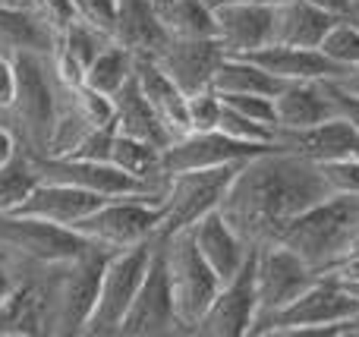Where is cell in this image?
<instances>
[{"instance_id": "1", "label": "cell", "mask_w": 359, "mask_h": 337, "mask_svg": "<svg viewBox=\"0 0 359 337\" xmlns=\"http://www.w3.org/2000/svg\"><path fill=\"white\" fill-rule=\"evenodd\" d=\"M328 195L318 164L274 145L240 164L217 212L249 246H259L271 243L287 221Z\"/></svg>"}, {"instance_id": "2", "label": "cell", "mask_w": 359, "mask_h": 337, "mask_svg": "<svg viewBox=\"0 0 359 337\" xmlns=\"http://www.w3.org/2000/svg\"><path fill=\"white\" fill-rule=\"evenodd\" d=\"M104 246H88L86 252L63 262H48L38 271V296H41V328L44 334L76 337L82 334L88 312L98 296V281L107 259Z\"/></svg>"}, {"instance_id": "3", "label": "cell", "mask_w": 359, "mask_h": 337, "mask_svg": "<svg viewBox=\"0 0 359 337\" xmlns=\"http://www.w3.org/2000/svg\"><path fill=\"white\" fill-rule=\"evenodd\" d=\"M359 237V195H328L278 231L274 243L293 249L312 271H328Z\"/></svg>"}, {"instance_id": "4", "label": "cell", "mask_w": 359, "mask_h": 337, "mask_svg": "<svg viewBox=\"0 0 359 337\" xmlns=\"http://www.w3.org/2000/svg\"><path fill=\"white\" fill-rule=\"evenodd\" d=\"M13 63H16V98L10 111L0 117V123L13 130V136L29 155H44L60 114L63 85L50 69L48 54L22 50L13 54Z\"/></svg>"}, {"instance_id": "5", "label": "cell", "mask_w": 359, "mask_h": 337, "mask_svg": "<svg viewBox=\"0 0 359 337\" xmlns=\"http://www.w3.org/2000/svg\"><path fill=\"white\" fill-rule=\"evenodd\" d=\"M356 315L359 300L337 287L328 275H318L297 300L255 322L249 337H341V325Z\"/></svg>"}, {"instance_id": "6", "label": "cell", "mask_w": 359, "mask_h": 337, "mask_svg": "<svg viewBox=\"0 0 359 337\" xmlns=\"http://www.w3.org/2000/svg\"><path fill=\"white\" fill-rule=\"evenodd\" d=\"M240 164H221V167H198L170 174L161 193V218L155 227V240H168L180 231H189L198 218L221 208L230 180L236 177Z\"/></svg>"}, {"instance_id": "7", "label": "cell", "mask_w": 359, "mask_h": 337, "mask_svg": "<svg viewBox=\"0 0 359 337\" xmlns=\"http://www.w3.org/2000/svg\"><path fill=\"white\" fill-rule=\"evenodd\" d=\"M151 262V240L123 249H111L104 259V271L98 281V296L88 312L82 334L86 337H114L136 296L139 284L145 277V268Z\"/></svg>"}, {"instance_id": "8", "label": "cell", "mask_w": 359, "mask_h": 337, "mask_svg": "<svg viewBox=\"0 0 359 337\" xmlns=\"http://www.w3.org/2000/svg\"><path fill=\"white\" fill-rule=\"evenodd\" d=\"M161 246H164V262H168V281H170L177 319L183 325V331L192 334L198 319L205 315V309L215 300L221 281L211 271V265L202 259V252L196 249L189 231H180L174 237L161 240Z\"/></svg>"}, {"instance_id": "9", "label": "cell", "mask_w": 359, "mask_h": 337, "mask_svg": "<svg viewBox=\"0 0 359 337\" xmlns=\"http://www.w3.org/2000/svg\"><path fill=\"white\" fill-rule=\"evenodd\" d=\"M158 218H161V193L120 195V199H104L95 212L76 221L73 231L95 246L123 249L155 237Z\"/></svg>"}, {"instance_id": "10", "label": "cell", "mask_w": 359, "mask_h": 337, "mask_svg": "<svg viewBox=\"0 0 359 337\" xmlns=\"http://www.w3.org/2000/svg\"><path fill=\"white\" fill-rule=\"evenodd\" d=\"M186 334L177 319L174 296H170L168 262H164L161 240L151 237V262L145 268V277L126 309L123 322L117 328V337H170Z\"/></svg>"}, {"instance_id": "11", "label": "cell", "mask_w": 359, "mask_h": 337, "mask_svg": "<svg viewBox=\"0 0 359 337\" xmlns=\"http://www.w3.org/2000/svg\"><path fill=\"white\" fill-rule=\"evenodd\" d=\"M29 158L41 180L69 183V186L88 189L95 195H104V199L164 193V186L139 180V177L126 174L111 161H88V158H73V155H29Z\"/></svg>"}, {"instance_id": "12", "label": "cell", "mask_w": 359, "mask_h": 337, "mask_svg": "<svg viewBox=\"0 0 359 337\" xmlns=\"http://www.w3.org/2000/svg\"><path fill=\"white\" fill-rule=\"evenodd\" d=\"M0 246L16 252L25 262L48 265V262H63V259L79 256L92 243L82 233H76L73 227L50 224V221L19 214V212H0Z\"/></svg>"}, {"instance_id": "13", "label": "cell", "mask_w": 359, "mask_h": 337, "mask_svg": "<svg viewBox=\"0 0 359 337\" xmlns=\"http://www.w3.org/2000/svg\"><path fill=\"white\" fill-rule=\"evenodd\" d=\"M259 315V287H255V246L240 265V271L221 281L211 306L198 319V337H249Z\"/></svg>"}, {"instance_id": "14", "label": "cell", "mask_w": 359, "mask_h": 337, "mask_svg": "<svg viewBox=\"0 0 359 337\" xmlns=\"http://www.w3.org/2000/svg\"><path fill=\"white\" fill-rule=\"evenodd\" d=\"M316 277L318 271H312L293 249L274 243V240L259 243L255 246V287H259V315H255V322L268 319L271 312L284 309L290 300H297Z\"/></svg>"}, {"instance_id": "15", "label": "cell", "mask_w": 359, "mask_h": 337, "mask_svg": "<svg viewBox=\"0 0 359 337\" xmlns=\"http://www.w3.org/2000/svg\"><path fill=\"white\" fill-rule=\"evenodd\" d=\"M265 149H274V145H249V142H240V139H230L221 130L183 132V136H177L174 142L161 149V174L168 180L170 174H183V170L243 164Z\"/></svg>"}, {"instance_id": "16", "label": "cell", "mask_w": 359, "mask_h": 337, "mask_svg": "<svg viewBox=\"0 0 359 337\" xmlns=\"http://www.w3.org/2000/svg\"><path fill=\"white\" fill-rule=\"evenodd\" d=\"M215 41L227 57H246L252 50L271 44L274 6L236 4V0H215Z\"/></svg>"}, {"instance_id": "17", "label": "cell", "mask_w": 359, "mask_h": 337, "mask_svg": "<svg viewBox=\"0 0 359 337\" xmlns=\"http://www.w3.org/2000/svg\"><path fill=\"white\" fill-rule=\"evenodd\" d=\"M224 60L221 44L215 35L208 38H168L164 48L155 54V63L183 88L186 95L211 88L217 63Z\"/></svg>"}, {"instance_id": "18", "label": "cell", "mask_w": 359, "mask_h": 337, "mask_svg": "<svg viewBox=\"0 0 359 337\" xmlns=\"http://www.w3.org/2000/svg\"><path fill=\"white\" fill-rule=\"evenodd\" d=\"M101 202H104V195H95V193H88V189L69 186V183H57V180H41V177H38L35 189L25 195V202L16 212L50 221V224L73 227L79 218L95 212Z\"/></svg>"}, {"instance_id": "19", "label": "cell", "mask_w": 359, "mask_h": 337, "mask_svg": "<svg viewBox=\"0 0 359 337\" xmlns=\"http://www.w3.org/2000/svg\"><path fill=\"white\" fill-rule=\"evenodd\" d=\"M189 237L196 243V249L202 252V259L211 265V271L217 275V281H227L233 271H240V265L252 252V246L227 224V218L217 208L189 227Z\"/></svg>"}, {"instance_id": "20", "label": "cell", "mask_w": 359, "mask_h": 337, "mask_svg": "<svg viewBox=\"0 0 359 337\" xmlns=\"http://www.w3.org/2000/svg\"><path fill=\"white\" fill-rule=\"evenodd\" d=\"M278 136H280V145H284L287 151H297V155L309 158L312 164L359 155V132L341 117H328L316 126L278 132Z\"/></svg>"}, {"instance_id": "21", "label": "cell", "mask_w": 359, "mask_h": 337, "mask_svg": "<svg viewBox=\"0 0 359 337\" xmlns=\"http://www.w3.org/2000/svg\"><path fill=\"white\" fill-rule=\"evenodd\" d=\"M133 79H136L139 92L145 95L155 114L164 120L170 136H183L189 132V120H186V92L155 63V57H133Z\"/></svg>"}, {"instance_id": "22", "label": "cell", "mask_w": 359, "mask_h": 337, "mask_svg": "<svg viewBox=\"0 0 359 337\" xmlns=\"http://www.w3.org/2000/svg\"><path fill=\"white\" fill-rule=\"evenodd\" d=\"M265 73L280 82H303V79H337L341 69L328 60L318 48H297V44H265V48L246 54Z\"/></svg>"}, {"instance_id": "23", "label": "cell", "mask_w": 359, "mask_h": 337, "mask_svg": "<svg viewBox=\"0 0 359 337\" xmlns=\"http://www.w3.org/2000/svg\"><path fill=\"white\" fill-rule=\"evenodd\" d=\"M328 117H334V107H331V98L325 92V79L284 82V88L274 95L278 132L306 130V126H316Z\"/></svg>"}, {"instance_id": "24", "label": "cell", "mask_w": 359, "mask_h": 337, "mask_svg": "<svg viewBox=\"0 0 359 337\" xmlns=\"http://www.w3.org/2000/svg\"><path fill=\"white\" fill-rule=\"evenodd\" d=\"M114 41L126 48L133 57H155L168 41L155 0H117V25Z\"/></svg>"}, {"instance_id": "25", "label": "cell", "mask_w": 359, "mask_h": 337, "mask_svg": "<svg viewBox=\"0 0 359 337\" xmlns=\"http://www.w3.org/2000/svg\"><path fill=\"white\" fill-rule=\"evenodd\" d=\"M111 104H114V130L117 132L133 136V139H142V142H151V145H158V149L174 142L170 130L155 114V107L145 101V95L139 92L133 76L120 85L117 95H111Z\"/></svg>"}, {"instance_id": "26", "label": "cell", "mask_w": 359, "mask_h": 337, "mask_svg": "<svg viewBox=\"0 0 359 337\" xmlns=\"http://www.w3.org/2000/svg\"><path fill=\"white\" fill-rule=\"evenodd\" d=\"M337 19H341L337 13H328L316 4H306V0H280L274 6L271 41L297 44V48H318Z\"/></svg>"}, {"instance_id": "27", "label": "cell", "mask_w": 359, "mask_h": 337, "mask_svg": "<svg viewBox=\"0 0 359 337\" xmlns=\"http://www.w3.org/2000/svg\"><path fill=\"white\" fill-rule=\"evenodd\" d=\"M57 35L32 6L0 4V54H50Z\"/></svg>"}, {"instance_id": "28", "label": "cell", "mask_w": 359, "mask_h": 337, "mask_svg": "<svg viewBox=\"0 0 359 337\" xmlns=\"http://www.w3.org/2000/svg\"><path fill=\"white\" fill-rule=\"evenodd\" d=\"M211 88L221 95H268V98H274V95L284 88V82L274 79L271 73H265V69L255 60H249V57L224 54V60L217 63V69H215Z\"/></svg>"}, {"instance_id": "29", "label": "cell", "mask_w": 359, "mask_h": 337, "mask_svg": "<svg viewBox=\"0 0 359 337\" xmlns=\"http://www.w3.org/2000/svg\"><path fill=\"white\" fill-rule=\"evenodd\" d=\"M168 38H208L215 35V16L208 0H155Z\"/></svg>"}, {"instance_id": "30", "label": "cell", "mask_w": 359, "mask_h": 337, "mask_svg": "<svg viewBox=\"0 0 359 337\" xmlns=\"http://www.w3.org/2000/svg\"><path fill=\"white\" fill-rule=\"evenodd\" d=\"M111 164H117L120 170L139 177L145 183H155V186H164V174H161V149L151 142H142V139L123 136V132L114 130L111 139Z\"/></svg>"}, {"instance_id": "31", "label": "cell", "mask_w": 359, "mask_h": 337, "mask_svg": "<svg viewBox=\"0 0 359 337\" xmlns=\"http://www.w3.org/2000/svg\"><path fill=\"white\" fill-rule=\"evenodd\" d=\"M130 76H133V54L126 48H120L117 41H107L92 60V67L86 69V85L111 98V95L120 92V85Z\"/></svg>"}, {"instance_id": "32", "label": "cell", "mask_w": 359, "mask_h": 337, "mask_svg": "<svg viewBox=\"0 0 359 337\" xmlns=\"http://www.w3.org/2000/svg\"><path fill=\"white\" fill-rule=\"evenodd\" d=\"M38 170L32 167L29 151H16L10 161L0 167V212H16L25 202V195L35 189Z\"/></svg>"}, {"instance_id": "33", "label": "cell", "mask_w": 359, "mask_h": 337, "mask_svg": "<svg viewBox=\"0 0 359 337\" xmlns=\"http://www.w3.org/2000/svg\"><path fill=\"white\" fill-rule=\"evenodd\" d=\"M318 50H322L341 73L359 67V22H353L350 16H341L328 29V35L322 38Z\"/></svg>"}, {"instance_id": "34", "label": "cell", "mask_w": 359, "mask_h": 337, "mask_svg": "<svg viewBox=\"0 0 359 337\" xmlns=\"http://www.w3.org/2000/svg\"><path fill=\"white\" fill-rule=\"evenodd\" d=\"M217 130L227 132L230 139H240V142H249V145H280L278 126L246 117V114L227 107L224 101H221V120H217Z\"/></svg>"}, {"instance_id": "35", "label": "cell", "mask_w": 359, "mask_h": 337, "mask_svg": "<svg viewBox=\"0 0 359 337\" xmlns=\"http://www.w3.org/2000/svg\"><path fill=\"white\" fill-rule=\"evenodd\" d=\"M186 120H189V132L217 130V120H221V95H217L215 88H202V92L186 95Z\"/></svg>"}, {"instance_id": "36", "label": "cell", "mask_w": 359, "mask_h": 337, "mask_svg": "<svg viewBox=\"0 0 359 337\" xmlns=\"http://www.w3.org/2000/svg\"><path fill=\"white\" fill-rule=\"evenodd\" d=\"M318 174L328 183L331 195H359V155L322 161L318 164Z\"/></svg>"}, {"instance_id": "37", "label": "cell", "mask_w": 359, "mask_h": 337, "mask_svg": "<svg viewBox=\"0 0 359 337\" xmlns=\"http://www.w3.org/2000/svg\"><path fill=\"white\" fill-rule=\"evenodd\" d=\"M76 16L86 25L98 29L114 41V25H117V0H73Z\"/></svg>"}, {"instance_id": "38", "label": "cell", "mask_w": 359, "mask_h": 337, "mask_svg": "<svg viewBox=\"0 0 359 337\" xmlns=\"http://www.w3.org/2000/svg\"><path fill=\"white\" fill-rule=\"evenodd\" d=\"M111 139H114V126H98L88 130L67 155L73 158H88V161H111Z\"/></svg>"}, {"instance_id": "39", "label": "cell", "mask_w": 359, "mask_h": 337, "mask_svg": "<svg viewBox=\"0 0 359 337\" xmlns=\"http://www.w3.org/2000/svg\"><path fill=\"white\" fill-rule=\"evenodd\" d=\"M217 95H221V92H217ZM221 101L227 107H233V111L246 114V117L278 126V123H274V98H268V95H221Z\"/></svg>"}, {"instance_id": "40", "label": "cell", "mask_w": 359, "mask_h": 337, "mask_svg": "<svg viewBox=\"0 0 359 337\" xmlns=\"http://www.w3.org/2000/svg\"><path fill=\"white\" fill-rule=\"evenodd\" d=\"M35 265L38 262H25V259H19L16 252H10V249L0 246V303L19 287V281H22Z\"/></svg>"}, {"instance_id": "41", "label": "cell", "mask_w": 359, "mask_h": 337, "mask_svg": "<svg viewBox=\"0 0 359 337\" xmlns=\"http://www.w3.org/2000/svg\"><path fill=\"white\" fill-rule=\"evenodd\" d=\"M29 6L50 25V32H54V35L67 29L69 22H76V19H79V16H76L73 0H29Z\"/></svg>"}, {"instance_id": "42", "label": "cell", "mask_w": 359, "mask_h": 337, "mask_svg": "<svg viewBox=\"0 0 359 337\" xmlns=\"http://www.w3.org/2000/svg\"><path fill=\"white\" fill-rule=\"evenodd\" d=\"M325 92H328V98H331L334 117L347 120V123L359 132V95L350 92V88H344V85H337L334 79H325Z\"/></svg>"}, {"instance_id": "43", "label": "cell", "mask_w": 359, "mask_h": 337, "mask_svg": "<svg viewBox=\"0 0 359 337\" xmlns=\"http://www.w3.org/2000/svg\"><path fill=\"white\" fill-rule=\"evenodd\" d=\"M16 98V63L10 54H0V117L10 111Z\"/></svg>"}, {"instance_id": "44", "label": "cell", "mask_w": 359, "mask_h": 337, "mask_svg": "<svg viewBox=\"0 0 359 337\" xmlns=\"http://www.w3.org/2000/svg\"><path fill=\"white\" fill-rule=\"evenodd\" d=\"M16 151H22V145H19V139L13 136V130H6L4 123H0V167H4L6 161H10Z\"/></svg>"}, {"instance_id": "45", "label": "cell", "mask_w": 359, "mask_h": 337, "mask_svg": "<svg viewBox=\"0 0 359 337\" xmlns=\"http://www.w3.org/2000/svg\"><path fill=\"white\" fill-rule=\"evenodd\" d=\"M306 4H316L328 13H337V16H347V10H350V0H306Z\"/></svg>"}, {"instance_id": "46", "label": "cell", "mask_w": 359, "mask_h": 337, "mask_svg": "<svg viewBox=\"0 0 359 337\" xmlns=\"http://www.w3.org/2000/svg\"><path fill=\"white\" fill-rule=\"evenodd\" d=\"M337 85H344V88H350V92H356L359 95V67H353V69H344L341 76H337Z\"/></svg>"}, {"instance_id": "47", "label": "cell", "mask_w": 359, "mask_h": 337, "mask_svg": "<svg viewBox=\"0 0 359 337\" xmlns=\"http://www.w3.org/2000/svg\"><path fill=\"white\" fill-rule=\"evenodd\" d=\"M208 4H215V0H208ZM236 4H259V6H278L280 0H236Z\"/></svg>"}, {"instance_id": "48", "label": "cell", "mask_w": 359, "mask_h": 337, "mask_svg": "<svg viewBox=\"0 0 359 337\" xmlns=\"http://www.w3.org/2000/svg\"><path fill=\"white\" fill-rule=\"evenodd\" d=\"M347 16L353 19V22H359V0H350V10H347Z\"/></svg>"}, {"instance_id": "49", "label": "cell", "mask_w": 359, "mask_h": 337, "mask_svg": "<svg viewBox=\"0 0 359 337\" xmlns=\"http://www.w3.org/2000/svg\"><path fill=\"white\" fill-rule=\"evenodd\" d=\"M350 252H359V237H356V243H353V249H350Z\"/></svg>"}]
</instances>
